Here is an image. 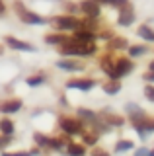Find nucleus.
<instances>
[{
  "mask_svg": "<svg viewBox=\"0 0 154 156\" xmlns=\"http://www.w3.org/2000/svg\"><path fill=\"white\" fill-rule=\"evenodd\" d=\"M78 117H80V121H88V123H92V125L98 121V115H96L92 109H86V107H80L78 109Z\"/></svg>",
  "mask_w": 154,
  "mask_h": 156,
  "instance_id": "obj_17",
  "label": "nucleus"
},
{
  "mask_svg": "<svg viewBox=\"0 0 154 156\" xmlns=\"http://www.w3.org/2000/svg\"><path fill=\"white\" fill-rule=\"evenodd\" d=\"M74 39H78V41H82V43H96V33L88 31V29H76Z\"/></svg>",
  "mask_w": 154,
  "mask_h": 156,
  "instance_id": "obj_12",
  "label": "nucleus"
},
{
  "mask_svg": "<svg viewBox=\"0 0 154 156\" xmlns=\"http://www.w3.org/2000/svg\"><path fill=\"white\" fill-rule=\"evenodd\" d=\"M51 23L59 31H76V29H80V20L74 16H57L51 20Z\"/></svg>",
  "mask_w": 154,
  "mask_h": 156,
  "instance_id": "obj_4",
  "label": "nucleus"
},
{
  "mask_svg": "<svg viewBox=\"0 0 154 156\" xmlns=\"http://www.w3.org/2000/svg\"><path fill=\"white\" fill-rule=\"evenodd\" d=\"M133 148H135V143L129 139H121L115 144V152H127V150H133Z\"/></svg>",
  "mask_w": 154,
  "mask_h": 156,
  "instance_id": "obj_21",
  "label": "nucleus"
},
{
  "mask_svg": "<svg viewBox=\"0 0 154 156\" xmlns=\"http://www.w3.org/2000/svg\"><path fill=\"white\" fill-rule=\"evenodd\" d=\"M103 121H105V123H107L109 127H121V125L125 123L123 117L113 115V113H105V115H103Z\"/></svg>",
  "mask_w": 154,
  "mask_h": 156,
  "instance_id": "obj_20",
  "label": "nucleus"
},
{
  "mask_svg": "<svg viewBox=\"0 0 154 156\" xmlns=\"http://www.w3.org/2000/svg\"><path fill=\"white\" fill-rule=\"evenodd\" d=\"M96 86V80L92 78H74V80H68L66 82V88L70 90H82V92H88Z\"/></svg>",
  "mask_w": 154,
  "mask_h": 156,
  "instance_id": "obj_7",
  "label": "nucleus"
},
{
  "mask_svg": "<svg viewBox=\"0 0 154 156\" xmlns=\"http://www.w3.org/2000/svg\"><path fill=\"white\" fill-rule=\"evenodd\" d=\"M65 152L68 156H84L86 154V146L80 144V143H68L65 148Z\"/></svg>",
  "mask_w": 154,
  "mask_h": 156,
  "instance_id": "obj_13",
  "label": "nucleus"
},
{
  "mask_svg": "<svg viewBox=\"0 0 154 156\" xmlns=\"http://www.w3.org/2000/svg\"><path fill=\"white\" fill-rule=\"evenodd\" d=\"M133 61L129 57H119V58H115V66H113V74L109 80H119V78H123V76H127V74H131L133 72Z\"/></svg>",
  "mask_w": 154,
  "mask_h": 156,
  "instance_id": "obj_5",
  "label": "nucleus"
},
{
  "mask_svg": "<svg viewBox=\"0 0 154 156\" xmlns=\"http://www.w3.org/2000/svg\"><path fill=\"white\" fill-rule=\"evenodd\" d=\"M57 66L62 68V70H72V72H74V70H82V68H84L78 61H70V58H62V61L57 62Z\"/></svg>",
  "mask_w": 154,
  "mask_h": 156,
  "instance_id": "obj_14",
  "label": "nucleus"
},
{
  "mask_svg": "<svg viewBox=\"0 0 154 156\" xmlns=\"http://www.w3.org/2000/svg\"><path fill=\"white\" fill-rule=\"evenodd\" d=\"M107 47L111 49V51H121V49H129V43L125 37H111L107 43Z\"/></svg>",
  "mask_w": 154,
  "mask_h": 156,
  "instance_id": "obj_15",
  "label": "nucleus"
},
{
  "mask_svg": "<svg viewBox=\"0 0 154 156\" xmlns=\"http://www.w3.org/2000/svg\"><path fill=\"white\" fill-rule=\"evenodd\" d=\"M98 4H107V6H115V8H121L125 4H129V0H96Z\"/></svg>",
  "mask_w": 154,
  "mask_h": 156,
  "instance_id": "obj_27",
  "label": "nucleus"
},
{
  "mask_svg": "<svg viewBox=\"0 0 154 156\" xmlns=\"http://www.w3.org/2000/svg\"><path fill=\"white\" fill-rule=\"evenodd\" d=\"M100 66H102V70L105 72V74L111 78V74H113V66H115V58L107 53V55L102 57V61H100Z\"/></svg>",
  "mask_w": 154,
  "mask_h": 156,
  "instance_id": "obj_11",
  "label": "nucleus"
},
{
  "mask_svg": "<svg viewBox=\"0 0 154 156\" xmlns=\"http://www.w3.org/2000/svg\"><path fill=\"white\" fill-rule=\"evenodd\" d=\"M133 22H135V10H133L131 4H125V6L119 8V16H117V23H119V26L127 27V26H131Z\"/></svg>",
  "mask_w": 154,
  "mask_h": 156,
  "instance_id": "obj_6",
  "label": "nucleus"
},
{
  "mask_svg": "<svg viewBox=\"0 0 154 156\" xmlns=\"http://www.w3.org/2000/svg\"><path fill=\"white\" fill-rule=\"evenodd\" d=\"M33 139H35V143L39 148H49V144H51V136H45L43 133H35L33 135Z\"/></svg>",
  "mask_w": 154,
  "mask_h": 156,
  "instance_id": "obj_23",
  "label": "nucleus"
},
{
  "mask_svg": "<svg viewBox=\"0 0 154 156\" xmlns=\"http://www.w3.org/2000/svg\"><path fill=\"white\" fill-rule=\"evenodd\" d=\"M144 98L154 104V86L152 84H146V86H144Z\"/></svg>",
  "mask_w": 154,
  "mask_h": 156,
  "instance_id": "obj_28",
  "label": "nucleus"
},
{
  "mask_svg": "<svg viewBox=\"0 0 154 156\" xmlns=\"http://www.w3.org/2000/svg\"><path fill=\"white\" fill-rule=\"evenodd\" d=\"M14 8H16V14L20 16V20H22L23 23L41 26V23H45V22H47V20H45V18H41L39 14H35V12H31V10H27L22 2H16V4H14Z\"/></svg>",
  "mask_w": 154,
  "mask_h": 156,
  "instance_id": "obj_3",
  "label": "nucleus"
},
{
  "mask_svg": "<svg viewBox=\"0 0 154 156\" xmlns=\"http://www.w3.org/2000/svg\"><path fill=\"white\" fill-rule=\"evenodd\" d=\"M0 146H2V139H0Z\"/></svg>",
  "mask_w": 154,
  "mask_h": 156,
  "instance_id": "obj_37",
  "label": "nucleus"
},
{
  "mask_svg": "<svg viewBox=\"0 0 154 156\" xmlns=\"http://www.w3.org/2000/svg\"><path fill=\"white\" fill-rule=\"evenodd\" d=\"M59 51H61V55H65V57H90L98 51V45H96V43H82L74 37H68L59 47Z\"/></svg>",
  "mask_w": 154,
  "mask_h": 156,
  "instance_id": "obj_1",
  "label": "nucleus"
},
{
  "mask_svg": "<svg viewBox=\"0 0 154 156\" xmlns=\"http://www.w3.org/2000/svg\"><path fill=\"white\" fill-rule=\"evenodd\" d=\"M148 70H154V61L150 62V65H148Z\"/></svg>",
  "mask_w": 154,
  "mask_h": 156,
  "instance_id": "obj_35",
  "label": "nucleus"
},
{
  "mask_svg": "<svg viewBox=\"0 0 154 156\" xmlns=\"http://www.w3.org/2000/svg\"><path fill=\"white\" fill-rule=\"evenodd\" d=\"M137 33H138V37L144 39V41H154V29L150 26H138Z\"/></svg>",
  "mask_w": 154,
  "mask_h": 156,
  "instance_id": "obj_19",
  "label": "nucleus"
},
{
  "mask_svg": "<svg viewBox=\"0 0 154 156\" xmlns=\"http://www.w3.org/2000/svg\"><path fill=\"white\" fill-rule=\"evenodd\" d=\"M4 10H6V8H4V2H2V0H0V16H2V14H4Z\"/></svg>",
  "mask_w": 154,
  "mask_h": 156,
  "instance_id": "obj_34",
  "label": "nucleus"
},
{
  "mask_svg": "<svg viewBox=\"0 0 154 156\" xmlns=\"http://www.w3.org/2000/svg\"><path fill=\"white\" fill-rule=\"evenodd\" d=\"M146 156H154V148H152V150H148V154H146Z\"/></svg>",
  "mask_w": 154,
  "mask_h": 156,
  "instance_id": "obj_36",
  "label": "nucleus"
},
{
  "mask_svg": "<svg viewBox=\"0 0 154 156\" xmlns=\"http://www.w3.org/2000/svg\"><path fill=\"white\" fill-rule=\"evenodd\" d=\"M148 133H154V119H148V127H146Z\"/></svg>",
  "mask_w": 154,
  "mask_h": 156,
  "instance_id": "obj_33",
  "label": "nucleus"
},
{
  "mask_svg": "<svg viewBox=\"0 0 154 156\" xmlns=\"http://www.w3.org/2000/svg\"><path fill=\"white\" fill-rule=\"evenodd\" d=\"M59 127L65 135H82L84 133V123L74 117H59Z\"/></svg>",
  "mask_w": 154,
  "mask_h": 156,
  "instance_id": "obj_2",
  "label": "nucleus"
},
{
  "mask_svg": "<svg viewBox=\"0 0 154 156\" xmlns=\"http://www.w3.org/2000/svg\"><path fill=\"white\" fill-rule=\"evenodd\" d=\"M92 156H109V152L103 150V148H100V146H96V148L92 150Z\"/></svg>",
  "mask_w": 154,
  "mask_h": 156,
  "instance_id": "obj_29",
  "label": "nucleus"
},
{
  "mask_svg": "<svg viewBox=\"0 0 154 156\" xmlns=\"http://www.w3.org/2000/svg\"><path fill=\"white\" fill-rule=\"evenodd\" d=\"M6 41V45L10 47V49H16V51H35V47L30 45V43H26V41H22V39H16V37H6L4 39Z\"/></svg>",
  "mask_w": 154,
  "mask_h": 156,
  "instance_id": "obj_9",
  "label": "nucleus"
},
{
  "mask_svg": "<svg viewBox=\"0 0 154 156\" xmlns=\"http://www.w3.org/2000/svg\"><path fill=\"white\" fill-rule=\"evenodd\" d=\"M98 139H100V135L96 133H82V140H84V144H88V146H96V143H98Z\"/></svg>",
  "mask_w": 154,
  "mask_h": 156,
  "instance_id": "obj_25",
  "label": "nucleus"
},
{
  "mask_svg": "<svg viewBox=\"0 0 154 156\" xmlns=\"http://www.w3.org/2000/svg\"><path fill=\"white\" fill-rule=\"evenodd\" d=\"M103 92H105V94H109V96L119 94V92H121V82H119V80H109V82H105V84H103Z\"/></svg>",
  "mask_w": 154,
  "mask_h": 156,
  "instance_id": "obj_18",
  "label": "nucleus"
},
{
  "mask_svg": "<svg viewBox=\"0 0 154 156\" xmlns=\"http://www.w3.org/2000/svg\"><path fill=\"white\" fill-rule=\"evenodd\" d=\"M148 150H150V148H146V146H141V148L135 150V156H146V154H148Z\"/></svg>",
  "mask_w": 154,
  "mask_h": 156,
  "instance_id": "obj_30",
  "label": "nucleus"
},
{
  "mask_svg": "<svg viewBox=\"0 0 154 156\" xmlns=\"http://www.w3.org/2000/svg\"><path fill=\"white\" fill-rule=\"evenodd\" d=\"M66 37L65 33H49V35H45V43H49V45H57V47H61L62 43L66 41Z\"/></svg>",
  "mask_w": 154,
  "mask_h": 156,
  "instance_id": "obj_16",
  "label": "nucleus"
},
{
  "mask_svg": "<svg viewBox=\"0 0 154 156\" xmlns=\"http://www.w3.org/2000/svg\"><path fill=\"white\" fill-rule=\"evenodd\" d=\"M144 80L146 82H154V70H148V72H144Z\"/></svg>",
  "mask_w": 154,
  "mask_h": 156,
  "instance_id": "obj_32",
  "label": "nucleus"
},
{
  "mask_svg": "<svg viewBox=\"0 0 154 156\" xmlns=\"http://www.w3.org/2000/svg\"><path fill=\"white\" fill-rule=\"evenodd\" d=\"M26 82H27V86H31V88L41 86L43 82H45V74H35V76H30Z\"/></svg>",
  "mask_w": 154,
  "mask_h": 156,
  "instance_id": "obj_26",
  "label": "nucleus"
},
{
  "mask_svg": "<svg viewBox=\"0 0 154 156\" xmlns=\"http://www.w3.org/2000/svg\"><path fill=\"white\" fill-rule=\"evenodd\" d=\"M2 156H31V152H2Z\"/></svg>",
  "mask_w": 154,
  "mask_h": 156,
  "instance_id": "obj_31",
  "label": "nucleus"
},
{
  "mask_svg": "<svg viewBox=\"0 0 154 156\" xmlns=\"http://www.w3.org/2000/svg\"><path fill=\"white\" fill-rule=\"evenodd\" d=\"M0 131L4 136H12L14 135V123L10 119H0Z\"/></svg>",
  "mask_w": 154,
  "mask_h": 156,
  "instance_id": "obj_22",
  "label": "nucleus"
},
{
  "mask_svg": "<svg viewBox=\"0 0 154 156\" xmlns=\"http://www.w3.org/2000/svg\"><path fill=\"white\" fill-rule=\"evenodd\" d=\"M146 51H148V47H144V45H131L129 47V57H142V55H146Z\"/></svg>",
  "mask_w": 154,
  "mask_h": 156,
  "instance_id": "obj_24",
  "label": "nucleus"
},
{
  "mask_svg": "<svg viewBox=\"0 0 154 156\" xmlns=\"http://www.w3.org/2000/svg\"><path fill=\"white\" fill-rule=\"evenodd\" d=\"M100 6H102V4H98L96 0H82V2H80V10L86 14V18H98L100 12H102Z\"/></svg>",
  "mask_w": 154,
  "mask_h": 156,
  "instance_id": "obj_8",
  "label": "nucleus"
},
{
  "mask_svg": "<svg viewBox=\"0 0 154 156\" xmlns=\"http://www.w3.org/2000/svg\"><path fill=\"white\" fill-rule=\"evenodd\" d=\"M22 100H8V101H2V104H0V111H2V113H18V111L22 109Z\"/></svg>",
  "mask_w": 154,
  "mask_h": 156,
  "instance_id": "obj_10",
  "label": "nucleus"
}]
</instances>
